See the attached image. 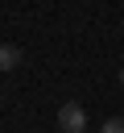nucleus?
<instances>
[{
	"label": "nucleus",
	"instance_id": "obj_1",
	"mask_svg": "<svg viewBox=\"0 0 124 133\" xmlns=\"http://www.w3.org/2000/svg\"><path fill=\"white\" fill-rule=\"evenodd\" d=\"M58 129H62V133H87V112H83V104L66 100V104L58 108Z\"/></svg>",
	"mask_w": 124,
	"mask_h": 133
},
{
	"label": "nucleus",
	"instance_id": "obj_2",
	"mask_svg": "<svg viewBox=\"0 0 124 133\" xmlns=\"http://www.w3.org/2000/svg\"><path fill=\"white\" fill-rule=\"evenodd\" d=\"M12 66H21V50L17 46H0V71H12Z\"/></svg>",
	"mask_w": 124,
	"mask_h": 133
},
{
	"label": "nucleus",
	"instance_id": "obj_3",
	"mask_svg": "<svg viewBox=\"0 0 124 133\" xmlns=\"http://www.w3.org/2000/svg\"><path fill=\"white\" fill-rule=\"evenodd\" d=\"M99 133H124V116H112V121H103V125H99Z\"/></svg>",
	"mask_w": 124,
	"mask_h": 133
},
{
	"label": "nucleus",
	"instance_id": "obj_4",
	"mask_svg": "<svg viewBox=\"0 0 124 133\" xmlns=\"http://www.w3.org/2000/svg\"><path fill=\"white\" fill-rule=\"evenodd\" d=\"M120 83H124V71H120Z\"/></svg>",
	"mask_w": 124,
	"mask_h": 133
}]
</instances>
